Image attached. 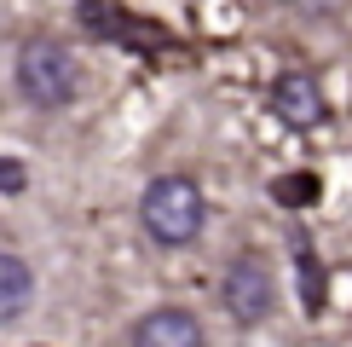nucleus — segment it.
I'll list each match as a JSON object with an SVG mask.
<instances>
[{
	"label": "nucleus",
	"instance_id": "f257e3e1",
	"mask_svg": "<svg viewBox=\"0 0 352 347\" xmlns=\"http://www.w3.org/2000/svg\"><path fill=\"white\" fill-rule=\"evenodd\" d=\"M139 220H144V231H151L162 249H185V243L202 231V220H208V202H202L197 180H185V174H162V180L144 185Z\"/></svg>",
	"mask_w": 352,
	"mask_h": 347
},
{
	"label": "nucleus",
	"instance_id": "f03ea898",
	"mask_svg": "<svg viewBox=\"0 0 352 347\" xmlns=\"http://www.w3.org/2000/svg\"><path fill=\"white\" fill-rule=\"evenodd\" d=\"M76 87H81V70L58 41H23L18 47V93L29 105L58 110V105L76 98Z\"/></svg>",
	"mask_w": 352,
	"mask_h": 347
},
{
	"label": "nucleus",
	"instance_id": "7ed1b4c3",
	"mask_svg": "<svg viewBox=\"0 0 352 347\" xmlns=\"http://www.w3.org/2000/svg\"><path fill=\"white\" fill-rule=\"evenodd\" d=\"M219 295H226V313L237 318V324H260V318H272V307H277L272 272H266L260 255H237V260H231Z\"/></svg>",
	"mask_w": 352,
	"mask_h": 347
},
{
	"label": "nucleus",
	"instance_id": "20e7f679",
	"mask_svg": "<svg viewBox=\"0 0 352 347\" xmlns=\"http://www.w3.org/2000/svg\"><path fill=\"white\" fill-rule=\"evenodd\" d=\"M272 110L283 116L289 127H318V122L329 116L324 87H318L312 70H289V76H277V81H272Z\"/></svg>",
	"mask_w": 352,
	"mask_h": 347
},
{
	"label": "nucleus",
	"instance_id": "39448f33",
	"mask_svg": "<svg viewBox=\"0 0 352 347\" xmlns=\"http://www.w3.org/2000/svg\"><path fill=\"white\" fill-rule=\"evenodd\" d=\"M133 347H208V336H202L197 313L156 307V313H144L139 324H133Z\"/></svg>",
	"mask_w": 352,
	"mask_h": 347
},
{
	"label": "nucleus",
	"instance_id": "423d86ee",
	"mask_svg": "<svg viewBox=\"0 0 352 347\" xmlns=\"http://www.w3.org/2000/svg\"><path fill=\"white\" fill-rule=\"evenodd\" d=\"M29 301H35V272H29L18 255H0V324L23 318Z\"/></svg>",
	"mask_w": 352,
	"mask_h": 347
},
{
	"label": "nucleus",
	"instance_id": "0eeeda50",
	"mask_svg": "<svg viewBox=\"0 0 352 347\" xmlns=\"http://www.w3.org/2000/svg\"><path fill=\"white\" fill-rule=\"evenodd\" d=\"M318 197H324V180H318V174H283V180H272L277 209H312Z\"/></svg>",
	"mask_w": 352,
	"mask_h": 347
},
{
	"label": "nucleus",
	"instance_id": "6e6552de",
	"mask_svg": "<svg viewBox=\"0 0 352 347\" xmlns=\"http://www.w3.org/2000/svg\"><path fill=\"white\" fill-rule=\"evenodd\" d=\"M295 266H300V301H306V313H318L324 307V266H318V255L306 249H295Z\"/></svg>",
	"mask_w": 352,
	"mask_h": 347
},
{
	"label": "nucleus",
	"instance_id": "1a4fd4ad",
	"mask_svg": "<svg viewBox=\"0 0 352 347\" xmlns=\"http://www.w3.org/2000/svg\"><path fill=\"white\" fill-rule=\"evenodd\" d=\"M122 18H127V12L116 6V0H81V23L93 29V35H110V41H116V29H122Z\"/></svg>",
	"mask_w": 352,
	"mask_h": 347
},
{
	"label": "nucleus",
	"instance_id": "9d476101",
	"mask_svg": "<svg viewBox=\"0 0 352 347\" xmlns=\"http://www.w3.org/2000/svg\"><path fill=\"white\" fill-rule=\"evenodd\" d=\"M29 185V168L18 162V156H0V197H18Z\"/></svg>",
	"mask_w": 352,
	"mask_h": 347
},
{
	"label": "nucleus",
	"instance_id": "9b49d317",
	"mask_svg": "<svg viewBox=\"0 0 352 347\" xmlns=\"http://www.w3.org/2000/svg\"><path fill=\"white\" fill-rule=\"evenodd\" d=\"M283 6H295V0H283Z\"/></svg>",
	"mask_w": 352,
	"mask_h": 347
}]
</instances>
